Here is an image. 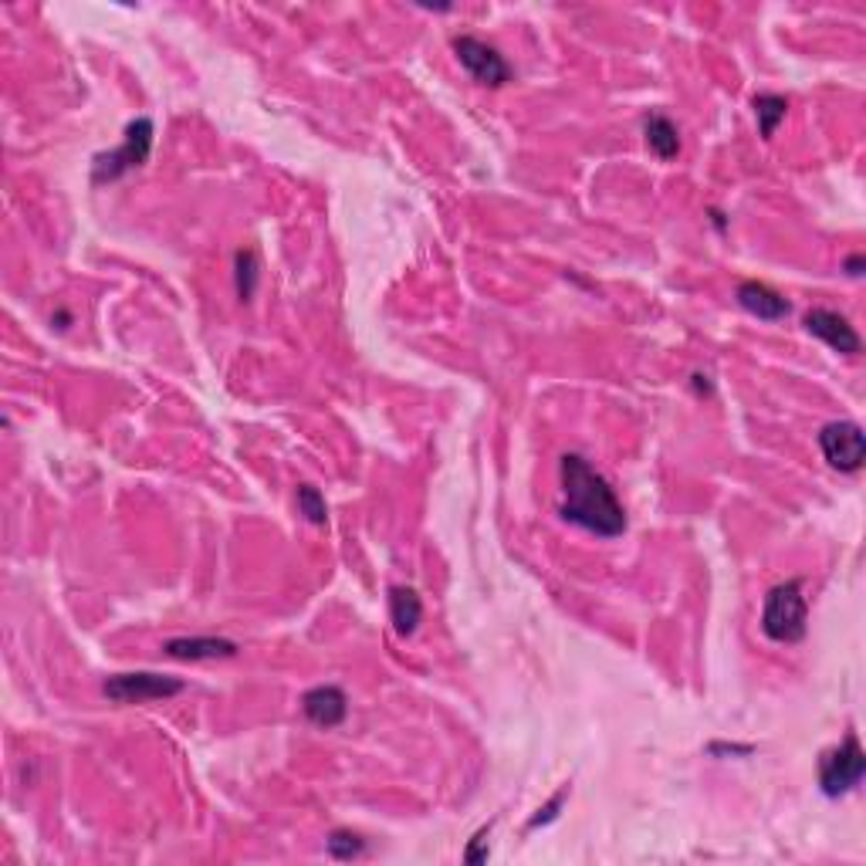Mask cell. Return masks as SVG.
I'll use <instances>...</instances> for the list:
<instances>
[{
  "label": "cell",
  "mask_w": 866,
  "mask_h": 866,
  "mask_svg": "<svg viewBox=\"0 0 866 866\" xmlns=\"http://www.w3.org/2000/svg\"><path fill=\"white\" fill-rule=\"evenodd\" d=\"M803 325L809 335L822 338V343L840 356H859V349H863V338H859L856 325L833 309H809Z\"/></svg>",
  "instance_id": "ba28073f"
},
{
  "label": "cell",
  "mask_w": 866,
  "mask_h": 866,
  "mask_svg": "<svg viewBox=\"0 0 866 866\" xmlns=\"http://www.w3.org/2000/svg\"><path fill=\"white\" fill-rule=\"evenodd\" d=\"M163 654L173 660H231L238 657V644L223 636H183V639H166Z\"/></svg>",
  "instance_id": "8fae6325"
},
{
  "label": "cell",
  "mask_w": 866,
  "mask_h": 866,
  "mask_svg": "<svg viewBox=\"0 0 866 866\" xmlns=\"http://www.w3.org/2000/svg\"><path fill=\"white\" fill-rule=\"evenodd\" d=\"M644 139L650 146V153L663 163L681 157V132H677V126L663 116V112H650L644 119Z\"/></svg>",
  "instance_id": "4fadbf2b"
},
{
  "label": "cell",
  "mask_w": 866,
  "mask_h": 866,
  "mask_svg": "<svg viewBox=\"0 0 866 866\" xmlns=\"http://www.w3.org/2000/svg\"><path fill=\"white\" fill-rule=\"evenodd\" d=\"M843 268H846V275H850V278H859V275H863V268H866V257H863V254H850Z\"/></svg>",
  "instance_id": "44dd1931"
},
{
  "label": "cell",
  "mask_w": 866,
  "mask_h": 866,
  "mask_svg": "<svg viewBox=\"0 0 866 866\" xmlns=\"http://www.w3.org/2000/svg\"><path fill=\"white\" fill-rule=\"evenodd\" d=\"M257 278H261V265L254 251H238L234 254V281H238V298L251 301L257 291Z\"/></svg>",
  "instance_id": "9a60e30c"
},
{
  "label": "cell",
  "mask_w": 866,
  "mask_h": 866,
  "mask_svg": "<svg viewBox=\"0 0 866 866\" xmlns=\"http://www.w3.org/2000/svg\"><path fill=\"white\" fill-rule=\"evenodd\" d=\"M694 390H697V393H711V383H707V376H704V372H694Z\"/></svg>",
  "instance_id": "7402d4cb"
},
{
  "label": "cell",
  "mask_w": 866,
  "mask_h": 866,
  "mask_svg": "<svg viewBox=\"0 0 866 866\" xmlns=\"http://www.w3.org/2000/svg\"><path fill=\"white\" fill-rule=\"evenodd\" d=\"M295 501H298V515L305 518L309 524H315V529H322V524L328 521V508H325V498H322L319 487H312V484H298Z\"/></svg>",
  "instance_id": "2e32d148"
},
{
  "label": "cell",
  "mask_w": 866,
  "mask_h": 866,
  "mask_svg": "<svg viewBox=\"0 0 866 866\" xmlns=\"http://www.w3.org/2000/svg\"><path fill=\"white\" fill-rule=\"evenodd\" d=\"M325 846H328L332 859H356V856L366 853V840L359 833H353V830H332Z\"/></svg>",
  "instance_id": "e0dca14e"
},
{
  "label": "cell",
  "mask_w": 866,
  "mask_h": 866,
  "mask_svg": "<svg viewBox=\"0 0 866 866\" xmlns=\"http://www.w3.org/2000/svg\"><path fill=\"white\" fill-rule=\"evenodd\" d=\"M153 119H132L123 132V146L119 149H108V153H99L95 163H92V183L102 186V183H116L123 180L126 173L139 170L149 163V153H153Z\"/></svg>",
  "instance_id": "3957f363"
},
{
  "label": "cell",
  "mask_w": 866,
  "mask_h": 866,
  "mask_svg": "<svg viewBox=\"0 0 866 866\" xmlns=\"http://www.w3.org/2000/svg\"><path fill=\"white\" fill-rule=\"evenodd\" d=\"M819 450L825 464L843 474H856L866 461V437L853 420H833L819 430Z\"/></svg>",
  "instance_id": "52a82bcc"
},
{
  "label": "cell",
  "mask_w": 866,
  "mask_h": 866,
  "mask_svg": "<svg viewBox=\"0 0 866 866\" xmlns=\"http://www.w3.org/2000/svg\"><path fill=\"white\" fill-rule=\"evenodd\" d=\"M751 105H755V119H759L762 139H772L775 129L788 116V99L785 95H775V92H762V95H755V102H751Z\"/></svg>",
  "instance_id": "5bb4252c"
},
{
  "label": "cell",
  "mask_w": 866,
  "mask_h": 866,
  "mask_svg": "<svg viewBox=\"0 0 866 866\" xmlns=\"http://www.w3.org/2000/svg\"><path fill=\"white\" fill-rule=\"evenodd\" d=\"M751 751H755V744H728V741H711L707 744V755H714V759H721V755H741V759H748Z\"/></svg>",
  "instance_id": "ffe728a7"
},
{
  "label": "cell",
  "mask_w": 866,
  "mask_h": 866,
  "mask_svg": "<svg viewBox=\"0 0 866 866\" xmlns=\"http://www.w3.org/2000/svg\"><path fill=\"white\" fill-rule=\"evenodd\" d=\"M390 620L400 636H413L424 623V599L413 586H393L390 589Z\"/></svg>",
  "instance_id": "7c38bea8"
},
{
  "label": "cell",
  "mask_w": 866,
  "mask_h": 866,
  "mask_svg": "<svg viewBox=\"0 0 866 866\" xmlns=\"http://www.w3.org/2000/svg\"><path fill=\"white\" fill-rule=\"evenodd\" d=\"M186 684L180 677L170 673H153V670H132V673H112L105 677L102 694L112 704H149V701H166L183 694Z\"/></svg>",
  "instance_id": "5b68a950"
},
{
  "label": "cell",
  "mask_w": 866,
  "mask_h": 866,
  "mask_svg": "<svg viewBox=\"0 0 866 866\" xmlns=\"http://www.w3.org/2000/svg\"><path fill=\"white\" fill-rule=\"evenodd\" d=\"M487 836H492V822L481 825V830L474 833V840L464 850V863H487Z\"/></svg>",
  "instance_id": "d6986e66"
},
{
  "label": "cell",
  "mask_w": 866,
  "mask_h": 866,
  "mask_svg": "<svg viewBox=\"0 0 866 866\" xmlns=\"http://www.w3.org/2000/svg\"><path fill=\"white\" fill-rule=\"evenodd\" d=\"M809 630V602L803 579H785L769 589L762 607V633L772 644H803Z\"/></svg>",
  "instance_id": "7a4b0ae2"
},
{
  "label": "cell",
  "mask_w": 866,
  "mask_h": 866,
  "mask_svg": "<svg viewBox=\"0 0 866 866\" xmlns=\"http://www.w3.org/2000/svg\"><path fill=\"white\" fill-rule=\"evenodd\" d=\"M450 48H454L461 68L471 74L477 85L501 89V85L511 82V65L505 61V55L495 45L481 42V37H474V34H461V37L450 42Z\"/></svg>",
  "instance_id": "8992f818"
},
{
  "label": "cell",
  "mask_w": 866,
  "mask_h": 866,
  "mask_svg": "<svg viewBox=\"0 0 866 866\" xmlns=\"http://www.w3.org/2000/svg\"><path fill=\"white\" fill-rule=\"evenodd\" d=\"M562 505L558 515L596 539H620L626 532V511L610 487L582 454H566L558 464Z\"/></svg>",
  "instance_id": "6da1fadb"
},
{
  "label": "cell",
  "mask_w": 866,
  "mask_h": 866,
  "mask_svg": "<svg viewBox=\"0 0 866 866\" xmlns=\"http://www.w3.org/2000/svg\"><path fill=\"white\" fill-rule=\"evenodd\" d=\"M735 295H738V305L762 322H782L793 315V301L765 281H741Z\"/></svg>",
  "instance_id": "30bf717a"
},
{
  "label": "cell",
  "mask_w": 866,
  "mask_h": 866,
  "mask_svg": "<svg viewBox=\"0 0 866 866\" xmlns=\"http://www.w3.org/2000/svg\"><path fill=\"white\" fill-rule=\"evenodd\" d=\"M866 772V755L859 748V738L850 731L836 748H830L819 759V788L825 799H843L863 782Z\"/></svg>",
  "instance_id": "277c9868"
},
{
  "label": "cell",
  "mask_w": 866,
  "mask_h": 866,
  "mask_svg": "<svg viewBox=\"0 0 866 866\" xmlns=\"http://www.w3.org/2000/svg\"><path fill=\"white\" fill-rule=\"evenodd\" d=\"M566 799H569V785H562L558 793L529 819V830H542V825H552L555 819H558V812H562V806H566Z\"/></svg>",
  "instance_id": "ac0fdd59"
},
{
  "label": "cell",
  "mask_w": 866,
  "mask_h": 866,
  "mask_svg": "<svg viewBox=\"0 0 866 866\" xmlns=\"http://www.w3.org/2000/svg\"><path fill=\"white\" fill-rule=\"evenodd\" d=\"M301 714L315 725V728H338L346 721V714H349V697L343 688H335V684H319L312 688L305 697H301Z\"/></svg>",
  "instance_id": "9c48e42d"
}]
</instances>
